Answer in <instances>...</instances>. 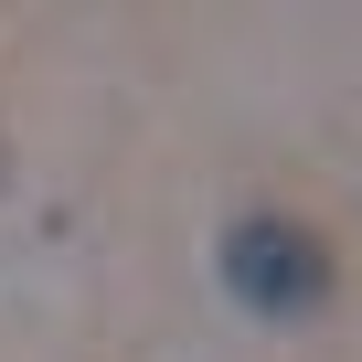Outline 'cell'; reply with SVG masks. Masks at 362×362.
<instances>
[{"label":"cell","mask_w":362,"mask_h":362,"mask_svg":"<svg viewBox=\"0 0 362 362\" xmlns=\"http://www.w3.org/2000/svg\"><path fill=\"white\" fill-rule=\"evenodd\" d=\"M214 277L245 320H320L341 288V245L309 214H235L214 245Z\"/></svg>","instance_id":"cell-1"}]
</instances>
